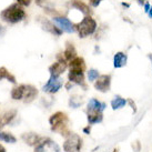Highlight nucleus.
Returning a JSON list of instances; mask_svg holds the SVG:
<instances>
[{"mask_svg":"<svg viewBox=\"0 0 152 152\" xmlns=\"http://www.w3.org/2000/svg\"><path fill=\"white\" fill-rule=\"evenodd\" d=\"M26 17H27V13H26L25 9L18 2L10 4L9 7H7L0 12V18L4 21L11 23V25H15V23H18V22L25 20Z\"/></svg>","mask_w":152,"mask_h":152,"instance_id":"f257e3e1","label":"nucleus"},{"mask_svg":"<svg viewBox=\"0 0 152 152\" xmlns=\"http://www.w3.org/2000/svg\"><path fill=\"white\" fill-rule=\"evenodd\" d=\"M68 119L67 114L64 112H56L50 117L49 123L51 124V130L59 132L61 134H70V132L68 131Z\"/></svg>","mask_w":152,"mask_h":152,"instance_id":"f03ea898","label":"nucleus"},{"mask_svg":"<svg viewBox=\"0 0 152 152\" xmlns=\"http://www.w3.org/2000/svg\"><path fill=\"white\" fill-rule=\"evenodd\" d=\"M97 29V22L91 16H86L78 25H76V30L80 38H86L92 34Z\"/></svg>","mask_w":152,"mask_h":152,"instance_id":"7ed1b4c3","label":"nucleus"},{"mask_svg":"<svg viewBox=\"0 0 152 152\" xmlns=\"http://www.w3.org/2000/svg\"><path fill=\"white\" fill-rule=\"evenodd\" d=\"M82 147V139L76 133H70L64 143L66 152H79Z\"/></svg>","mask_w":152,"mask_h":152,"instance_id":"20e7f679","label":"nucleus"},{"mask_svg":"<svg viewBox=\"0 0 152 152\" xmlns=\"http://www.w3.org/2000/svg\"><path fill=\"white\" fill-rule=\"evenodd\" d=\"M52 22L55 23L61 31L67 32V34H73L76 31V26L73 25L68 18L66 17H53L52 18Z\"/></svg>","mask_w":152,"mask_h":152,"instance_id":"39448f33","label":"nucleus"},{"mask_svg":"<svg viewBox=\"0 0 152 152\" xmlns=\"http://www.w3.org/2000/svg\"><path fill=\"white\" fill-rule=\"evenodd\" d=\"M62 85H64V82H62V79L60 77L50 76V79L48 80V82H47L46 85L43 86L42 90L45 92L56 93L61 89Z\"/></svg>","mask_w":152,"mask_h":152,"instance_id":"423d86ee","label":"nucleus"},{"mask_svg":"<svg viewBox=\"0 0 152 152\" xmlns=\"http://www.w3.org/2000/svg\"><path fill=\"white\" fill-rule=\"evenodd\" d=\"M110 86H111V76L102 75L98 77V79L96 80L94 88L100 92H108L110 90Z\"/></svg>","mask_w":152,"mask_h":152,"instance_id":"0eeeda50","label":"nucleus"},{"mask_svg":"<svg viewBox=\"0 0 152 152\" xmlns=\"http://www.w3.org/2000/svg\"><path fill=\"white\" fill-rule=\"evenodd\" d=\"M66 69H67V61L64 60V58H62L51 64L49 67V72H50V76L60 77V75L64 73Z\"/></svg>","mask_w":152,"mask_h":152,"instance_id":"6e6552de","label":"nucleus"},{"mask_svg":"<svg viewBox=\"0 0 152 152\" xmlns=\"http://www.w3.org/2000/svg\"><path fill=\"white\" fill-rule=\"evenodd\" d=\"M37 96H38V90L34 86L25 85V91H23V97H22V100H23L25 103L32 102Z\"/></svg>","mask_w":152,"mask_h":152,"instance_id":"1a4fd4ad","label":"nucleus"},{"mask_svg":"<svg viewBox=\"0 0 152 152\" xmlns=\"http://www.w3.org/2000/svg\"><path fill=\"white\" fill-rule=\"evenodd\" d=\"M39 21L41 23V27H42L43 30H46L48 32H50L52 34H56V36H60L61 34V30L57 27V26L53 23L52 21H49L46 18H42V19H39Z\"/></svg>","mask_w":152,"mask_h":152,"instance_id":"9d476101","label":"nucleus"},{"mask_svg":"<svg viewBox=\"0 0 152 152\" xmlns=\"http://www.w3.org/2000/svg\"><path fill=\"white\" fill-rule=\"evenodd\" d=\"M68 78H69V81L71 83H77V85L82 86V87L86 88L85 75H83L82 71H73V70H70L69 75H68Z\"/></svg>","mask_w":152,"mask_h":152,"instance_id":"9b49d317","label":"nucleus"},{"mask_svg":"<svg viewBox=\"0 0 152 152\" xmlns=\"http://www.w3.org/2000/svg\"><path fill=\"white\" fill-rule=\"evenodd\" d=\"M16 115H17V111L16 110H9V111H6V112L1 114L0 115V130L4 126H7V124L11 122Z\"/></svg>","mask_w":152,"mask_h":152,"instance_id":"f8f14e48","label":"nucleus"},{"mask_svg":"<svg viewBox=\"0 0 152 152\" xmlns=\"http://www.w3.org/2000/svg\"><path fill=\"white\" fill-rule=\"evenodd\" d=\"M69 68L70 70H73V71H86V62L85 59L81 58V57H76L75 59H72L69 64Z\"/></svg>","mask_w":152,"mask_h":152,"instance_id":"ddd939ff","label":"nucleus"},{"mask_svg":"<svg viewBox=\"0 0 152 152\" xmlns=\"http://www.w3.org/2000/svg\"><path fill=\"white\" fill-rule=\"evenodd\" d=\"M70 6L73 7L75 9H78L83 15H87V16L91 15V9H90V7L87 4H85L83 1H81V0H71L70 1Z\"/></svg>","mask_w":152,"mask_h":152,"instance_id":"4468645a","label":"nucleus"},{"mask_svg":"<svg viewBox=\"0 0 152 152\" xmlns=\"http://www.w3.org/2000/svg\"><path fill=\"white\" fill-rule=\"evenodd\" d=\"M106 103L99 101L97 99H91L88 103V109L87 111H94V112H103L106 109Z\"/></svg>","mask_w":152,"mask_h":152,"instance_id":"2eb2a0df","label":"nucleus"},{"mask_svg":"<svg viewBox=\"0 0 152 152\" xmlns=\"http://www.w3.org/2000/svg\"><path fill=\"white\" fill-rule=\"evenodd\" d=\"M21 138L27 144H29V145H34V147H36V145L40 142V140H41V137H39L38 134H36V133H34V132L23 133Z\"/></svg>","mask_w":152,"mask_h":152,"instance_id":"dca6fc26","label":"nucleus"},{"mask_svg":"<svg viewBox=\"0 0 152 152\" xmlns=\"http://www.w3.org/2000/svg\"><path fill=\"white\" fill-rule=\"evenodd\" d=\"M127 55L123 52H117L113 58L114 68H122L127 64Z\"/></svg>","mask_w":152,"mask_h":152,"instance_id":"f3484780","label":"nucleus"},{"mask_svg":"<svg viewBox=\"0 0 152 152\" xmlns=\"http://www.w3.org/2000/svg\"><path fill=\"white\" fill-rule=\"evenodd\" d=\"M77 57V51L76 48L73 47V45L70 42H67L66 46V50L64 52V58L66 61H71L72 59H75Z\"/></svg>","mask_w":152,"mask_h":152,"instance_id":"a211bd4d","label":"nucleus"},{"mask_svg":"<svg viewBox=\"0 0 152 152\" xmlns=\"http://www.w3.org/2000/svg\"><path fill=\"white\" fill-rule=\"evenodd\" d=\"M88 114V121L90 124L94 123H100L103 120V114L102 112H94V111H87Z\"/></svg>","mask_w":152,"mask_h":152,"instance_id":"6ab92c4d","label":"nucleus"},{"mask_svg":"<svg viewBox=\"0 0 152 152\" xmlns=\"http://www.w3.org/2000/svg\"><path fill=\"white\" fill-rule=\"evenodd\" d=\"M4 79H7L11 83H16V77L12 73H10L6 67H0V80H4Z\"/></svg>","mask_w":152,"mask_h":152,"instance_id":"aec40b11","label":"nucleus"},{"mask_svg":"<svg viewBox=\"0 0 152 152\" xmlns=\"http://www.w3.org/2000/svg\"><path fill=\"white\" fill-rule=\"evenodd\" d=\"M23 91H25V85L17 86L11 90V98L13 100H21L23 97Z\"/></svg>","mask_w":152,"mask_h":152,"instance_id":"412c9836","label":"nucleus"},{"mask_svg":"<svg viewBox=\"0 0 152 152\" xmlns=\"http://www.w3.org/2000/svg\"><path fill=\"white\" fill-rule=\"evenodd\" d=\"M0 141H4L7 143H15V142H17V139L12 133L0 131Z\"/></svg>","mask_w":152,"mask_h":152,"instance_id":"4be33fe9","label":"nucleus"},{"mask_svg":"<svg viewBox=\"0 0 152 152\" xmlns=\"http://www.w3.org/2000/svg\"><path fill=\"white\" fill-rule=\"evenodd\" d=\"M126 103H127L126 99H123V98H121V97H115L113 100L111 101V107H112L113 110H118V109L123 108V107L126 106Z\"/></svg>","mask_w":152,"mask_h":152,"instance_id":"5701e85b","label":"nucleus"},{"mask_svg":"<svg viewBox=\"0 0 152 152\" xmlns=\"http://www.w3.org/2000/svg\"><path fill=\"white\" fill-rule=\"evenodd\" d=\"M45 152H59V147L53 141L47 139L45 142Z\"/></svg>","mask_w":152,"mask_h":152,"instance_id":"b1692460","label":"nucleus"},{"mask_svg":"<svg viewBox=\"0 0 152 152\" xmlns=\"http://www.w3.org/2000/svg\"><path fill=\"white\" fill-rule=\"evenodd\" d=\"M98 77H99V72H98L96 69H90V70L88 71V79H89V81L93 82V81L97 80Z\"/></svg>","mask_w":152,"mask_h":152,"instance_id":"393cba45","label":"nucleus"},{"mask_svg":"<svg viewBox=\"0 0 152 152\" xmlns=\"http://www.w3.org/2000/svg\"><path fill=\"white\" fill-rule=\"evenodd\" d=\"M81 103H82V100H80L79 98H77V97L71 98V99H70V101H69V104H70L72 108H78Z\"/></svg>","mask_w":152,"mask_h":152,"instance_id":"a878e982","label":"nucleus"},{"mask_svg":"<svg viewBox=\"0 0 152 152\" xmlns=\"http://www.w3.org/2000/svg\"><path fill=\"white\" fill-rule=\"evenodd\" d=\"M46 140L47 139H43V138H41L40 142L36 145L34 152H45V142H46Z\"/></svg>","mask_w":152,"mask_h":152,"instance_id":"bb28decb","label":"nucleus"},{"mask_svg":"<svg viewBox=\"0 0 152 152\" xmlns=\"http://www.w3.org/2000/svg\"><path fill=\"white\" fill-rule=\"evenodd\" d=\"M31 1H32V0H17L18 4H21L22 7H28V6H30Z\"/></svg>","mask_w":152,"mask_h":152,"instance_id":"cd10ccee","label":"nucleus"},{"mask_svg":"<svg viewBox=\"0 0 152 152\" xmlns=\"http://www.w3.org/2000/svg\"><path fill=\"white\" fill-rule=\"evenodd\" d=\"M89 1H90V4H91L92 7H98L102 0H89Z\"/></svg>","mask_w":152,"mask_h":152,"instance_id":"c85d7f7f","label":"nucleus"},{"mask_svg":"<svg viewBox=\"0 0 152 152\" xmlns=\"http://www.w3.org/2000/svg\"><path fill=\"white\" fill-rule=\"evenodd\" d=\"M4 34H6V27H4L2 25H0V37L4 36Z\"/></svg>","mask_w":152,"mask_h":152,"instance_id":"c756f323","label":"nucleus"},{"mask_svg":"<svg viewBox=\"0 0 152 152\" xmlns=\"http://www.w3.org/2000/svg\"><path fill=\"white\" fill-rule=\"evenodd\" d=\"M149 10H150V4H144V11H145V12H148Z\"/></svg>","mask_w":152,"mask_h":152,"instance_id":"7c9ffc66","label":"nucleus"},{"mask_svg":"<svg viewBox=\"0 0 152 152\" xmlns=\"http://www.w3.org/2000/svg\"><path fill=\"white\" fill-rule=\"evenodd\" d=\"M34 1H36V4H38V6H41L46 0H34Z\"/></svg>","mask_w":152,"mask_h":152,"instance_id":"2f4dec72","label":"nucleus"},{"mask_svg":"<svg viewBox=\"0 0 152 152\" xmlns=\"http://www.w3.org/2000/svg\"><path fill=\"white\" fill-rule=\"evenodd\" d=\"M83 131H85L86 133H89V132H90V128H89V127L85 128V129H83Z\"/></svg>","mask_w":152,"mask_h":152,"instance_id":"473e14b6","label":"nucleus"},{"mask_svg":"<svg viewBox=\"0 0 152 152\" xmlns=\"http://www.w3.org/2000/svg\"><path fill=\"white\" fill-rule=\"evenodd\" d=\"M148 13H149V17L150 18H152V7L150 8V10L148 11Z\"/></svg>","mask_w":152,"mask_h":152,"instance_id":"72a5a7b5","label":"nucleus"},{"mask_svg":"<svg viewBox=\"0 0 152 152\" xmlns=\"http://www.w3.org/2000/svg\"><path fill=\"white\" fill-rule=\"evenodd\" d=\"M0 152H6V149H4L1 144H0Z\"/></svg>","mask_w":152,"mask_h":152,"instance_id":"f704fd0d","label":"nucleus"},{"mask_svg":"<svg viewBox=\"0 0 152 152\" xmlns=\"http://www.w3.org/2000/svg\"><path fill=\"white\" fill-rule=\"evenodd\" d=\"M144 1H145V0H138V2H139L140 4H143Z\"/></svg>","mask_w":152,"mask_h":152,"instance_id":"c9c22d12","label":"nucleus"},{"mask_svg":"<svg viewBox=\"0 0 152 152\" xmlns=\"http://www.w3.org/2000/svg\"><path fill=\"white\" fill-rule=\"evenodd\" d=\"M123 6H124V7H129V4H124V2H123Z\"/></svg>","mask_w":152,"mask_h":152,"instance_id":"e433bc0d","label":"nucleus"},{"mask_svg":"<svg viewBox=\"0 0 152 152\" xmlns=\"http://www.w3.org/2000/svg\"><path fill=\"white\" fill-rule=\"evenodd\" d=\"M113 152H117V151H115V150H114V151H113Z\"/></svg>","mask_w":152,"mask_h":152,"instance_id":"4c0bfd02","label":"nucleus"},{"mask_svg":"<svg viewBox=\"0 0 152 152\" xmlns=\"http://www.w3.org/2000/svg\"><path fill=\"white\" fill-rule=\"evenodd\" d=\"M151 62H152V61H151Z\"/></svg>","mask_w":152,"mask_h":152,"instance_id":"58836bf2","label":"nucleus"},{"mask_svg":"<svg viewBox=\"0 0 152 152\" xmlns=\"http://www.w3.org/2000/svg\"><path fill=\"white\" fill-rule=\"evenodd\" d=\"M151 152H152V151H151Z\"/></svg>","mask_w":152,"mask_h":152,"instance_id":"ea45409f","label":"nucleus"}]
</instances>
